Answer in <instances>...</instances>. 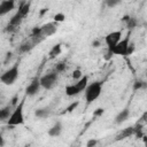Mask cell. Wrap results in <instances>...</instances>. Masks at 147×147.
<instances>
[{"label": "cell", "mask_w": 147, "mask_h": 147, "mask_svg": "<svg viewBox=\"0 0 147 147\" xmlns=\"http://www.w3.org/2000/svg\"><path fill=\"white\" fill-rule=\"evenodd\" d=\"M133 45L130 44V34H127L124 39H122L119 42H117L116 46H114L110 51L114 55H121V56H126L131 55L133 52Z\"/></svg>", "instance_id": "obj_1"}, {"label": "cell", "mask_w": 147, "mask_h": 147, "mask_svg": "<svg viewBox=\"0 0 147 147\" xmlns=\"http://www.w3.org/2000/svg\"><path fill=\"white\" fill-rule=\"evenodd\" d=\"M88 85V77L87 76H83L80 79H78L75 84H70L65 86V94L68 96H75L78 95L79 93L84 92L85 88Z\"/></svg>", "instance_id": "obj_2"}, {"label": "cell", "mask_w": 147, "mask_h": 147, "mask_svg": "<svg viewBox=\"0 0 147 147\" xmlns=\"http://www.w3.org/2000/svg\"><path fill=\"white\" fill-rule=\"evenodd\" d=\"M84 92H85L86 102L92 103L100 96V94L102 92V82H93V83L88 84Z\"/></svg>", "instance_id": "obj_3"}, {"label": "cell", "mask_w": 147, "mask_h": 147, "mask_svg": "<svg viewBox=\"0 0 147 147\" xmlns=\"http://www.w3.org/2000/svg\"><path fill=\"white\" fill-rule=\"evenodd\" d=\"M23 107H24V100H22L20 103H17L10 115V117L7 121L8 126H16L24 123V115H23Z\"/></svg>", "instance_id": "obj_4"}, {"label": "cell", "mask_w": 147, "mask_h": 147, "mask_svg": "<svg viewBox=\"0 0 147 147\" xmlns=\"http://www.w3.org/2000/svg\"><path fill=\"white\" fill-rule=\"evenodd\" d=\"M18 77H20V68H18V64L16 63L11 68H9L8 70H6L1 75L0 79H1V82L5 85H13L17 80Z\"/></svg>", "instance_id": "obj_5"}, {"label": "cell", "mask_w": 147, "mask_h": 147, "mask_svg": "<svg viewBox=\"0 0 147 147\" xmlns=\"http://www.w3.org/2000/svg\"><path fill=\"white\" fill-rule=\"evenodd\" d=\"M57 79H59V74L55 70L51 71L48 74H45L40 77L41 87L45 90H52L57 84Z\"/></svg>", "instance_id": "obj_6"}, {"label": "cell", "mask_w": 147, "mask_h": 147, "mask_svg": "<svg viewBox=\"0 0 147 147\" xmlns=\"http://www.w3.org/2000/svg\"><path fill=\"white\" fill-rule=\"evenodd\" d=\"M121 40H122V31H113V32H109L105 37V42H106L108 49H111Z\"/></svg>", "instance_id": "obj_7"}, {"label": "cell", "mask_w": 147, "mask_h": 147, "mask_svg": "<svg viewBox=\"0 0 147 147\" xmlns=\"http://www.w3.org/2000/svg\"><path fill=\"white\" fill-rule=\"evenodd\" d=\"M23 18H24V17H23L18 11H16V14L9 20V22H8L7 26H6V31H7V32H14V31H16L17 28L20 26V24L22 23Z\"/></svg>", "instance_id": "obj_8"}, {"label": "cell", "mask_w": 147, "mask_h": 147, "mask_svg": "<svg viewBox=\"0 0 147 147\" xmlns=\"http://www.w3.org/2000/svg\"><path fill=\"white\" fill-rule=\"evenodd\" d=\"M40 87H41L40 78L36 77V78H34V79L26 86V88H25V93H26V95H29V96H33V95H36V94L39 92Z\"/></svg>", "instance_id": "obj_9"}, {"label": "cell", "mask_w": 147, "mask_h": 147, "mask_svg": "<svg viewBox=\"0 0 147 147\" xmlns=\"http://www.w3.org/2000/svg\"><path fill=\"white\" fill-rule=\"evenodd\" d=\"M57 22L53 21V22H48L46 24H44L41 26V33L44 37H49V36H53L56 31H57Z\"/></svg>", "instance_id": "obj_10"}, {"label": "cell", "mask_w": 147, "mask_h": 147, "mask_svg": "<svg viewBox=\"0 0 147 147\" xmlns=\"http://www.w3.org/2000/svg\"><path fill=\"white\" fill-rule=\"evenodd\" d=\"M15 8V0H2L0 2V16H5Z\"/></svg>", "instance_id": "obj_11"}, {"label": "cell", "mask_w": 147, "mask_h": 147, "mask_svg": "<svg viewBox=\"0 0 147 147\" xmlns=\"http://www.w3.org/2000/svg\"><path fill=\"white\" fill-rule=\"evenodd\" d=\"M62 129H63L62 123H61V122H55V123L49 127V130H48V136H49V137H53V138L59 137V136L62 133Z\"/></svg>", "instance_id": "obj_12"}, {"label": "cell", "mask_w": 147, "mask_h": 147, "mask_svg": "<svg viewBox=\"0 0 147 147\" xmlns=\"http://www.w3.org/2000/svg\"><path fill=\"white\" fill-rule=\"evenodd\" d=\"M13 107H14V106H13L11 103H9V105H7L6 107H3V108L0 110V119H1L2 122L8 121V118L10 117V115H11V113H13V110H11Z\"/></svg>", "instance_id": "obj_13"}, {"label": "cell", "mask_w": 147, "mask_h": 147, "mask_svg": "<svg viewBox=\"0 0 147 147\" xmlns=\"http://www.w3.org/2000/svg\"><path fill=\"white\" fill-rule=\"evenodd\" d=\"M34 46H36L34 42H33V41L31 40V38H30L29 40H25L24 42H22V44L20 45L18 52H20V53H28V52H30Z\"/></svg>", "instance_id": "obj_14"}, {"label": "cell", "mask_w": 147, "mask_h": 147, "mask_svg": "<svg viewBox=\"0 0 147 147\" xmlns=\"http://www.w3.org/2000/svg\"><path fill=\"white\" fill-rule=\"evenodd\" d=\"M129 116H130V110L129 109H123L115 117V123L116 124H122V123H124L129 118Z\"/></svg>", "instance_id": "obj_15"}, {"label": "cell", "mask_w": 147, "mask_h": 147, "mask_svg": "<svg viewBox=\"0 0 147 147\" xmlns=\"http://www.w3.org/2000/svg\"><path fill=\"white\" fill-rule=\"evenodd\" d=\"M51 115V110L49 108H38L34 111V116L37 118H46Z\"/></svg>", "instance_id": "obj_16"}, {"label": "cell", "mask_w": 147, "mask_h": 147, "mask_svg": "<svg viewBox=\"0 0 147 147\" xmlns=\"http://www.w3.org/2000/svg\"><path fill=\"white\" fill-rule=\"evenodd\" d=\"M23 17H25L29 11H30V2H22L20 6H18V10H17Z\"/></svg>", "instance_id": "obj_17"}, {"label": "cell", "mask_w": 147, "mask_h": 147, "mask_svg": "<svg viewBox=\"0 0 147 147\" xmlns=\"http://www.w3.org/2000/svg\"><path fill=\"white\" fill-rule=\"evenodd\" d=\"M61 52H62V45H61V44H56V45H55V46H53V47H52V49L49 51V57H51V59H53V57H55V56L60 55V54H61Z\"/></svg>", "instance_id": "obj_18"}, {"label": "cell", "mask_w": 147, "mask_h": 147, "mask_svg": "<svg viewBox=\"0 0 147 147\" xmlns=\"http://www.w3.org/2000/svg\"><path fill=\"white\" fill-rule=\"evenodd\" d=\"M132 134H134V129H133L132 126H130V127L124 129V130L122 131V133L118 136V138H117V139H124V138H129V137H130V136H132Z\"/></svg>", "instance_id": "obj_19"}, {"label": "cell", "mask_w": 147, "mask_h": 147, "mask_svg": "<svg viewBox=\"0 0 147 147\" xmlns=\"http://www.w3.org/2000/svg\"><path fill=\"white\" fill-rule=\"evenodd\" d=\"M123 22L126 23V26H127L129 29H133V28H136V25H137L136 18L130 17V16H124V17H123Z\"/></svg>", "instance_id": "obj_20"}, {"label": "cell", "mask_w": 147, "mask_h": 147, "mask_svg": "<svg viewBox=\"0 0 147 147\" xmlns=\"http://www.w3.org/2000/svg\"><path fill=\"white\" fill-rule=\"evenodd\" d=\"M65 68H67L65 62L62 61V62H59V63L55 65V71H56L57 74H60V72H63V71L65 70Z\"/></svg>", "instance_id": "obj_21"}, {"label": "cell", "mask_w": 147, "mask_h": 147, "mask_svg": "<svg viewBox=\"0 0 147 147\" xmlns=\"http://www.w3.org/2000/svg\"><path fill=\"white\" fill-rule=\"evenodd\" d=\"M105 2H106V5H107V7L114 8V7L118 6V5L122 2V0H105Z\"/></svg>", "instance_id": "obj_22"}, {"label": "cell", "mask_w": 147, "mask_h": 147, "mask_svg": "<svg viewBox=\"0 0 147 147\" xmlns=\"http://www.w3.org/2000/svg\"><path fill=\"white\" fill-rule=\"evenodd\" d=\"M146 86V83L142 82V80H137L134 84H133V90L134 91H138V90H141Z\"/></svg>", "instance_id": "obj_23"}, {"label": "cell", "mask_w": 147, "mask_h": 147, "mask_svg": "<svg viewBox=\"0 0 147 147\" xmlns=\"http://www.w3.org/2000/svg\"><path fill=\"white\" fill-rule=\"evenodd\" d=\"M54 21L55 22H57V23H61V22H63L64 20H65V15L64 14H62V13H57V14H55L54 15Z\"/></svg>", "instance_id": "obj_24"}, {"label": "cell", "mask_w": 147, "mask_h": 147, "mask_svg": "<svg viewBox=\"0 0 147 147\" xmlns=\"http://www.w3.org/2000/svg\"><path fill=\"white\" fill-rule=\"evenodd\" d=\"M71 77H72L75 80H78V79H80V78L83 77V74H82L80 69H76V70H74V71H72V75H71Z\"/></svg>", "instance_id": "obj_25"}, {"label": "cell", "mask_w": 147, "mask_h": 147, "mask_svg": "<svg viewBox=\"0 0 147 147\" xmlns=\"http://www.w3.org/2000/svg\"><path fill=\"white\" fill-rule=\"evenodd\" d=\"M41 34V26H34L31 30V36H38Z\"/></svg>", "instance_id": "obj_26"}, {"label": "cell", "mask_w": 147, "mask_h": 147, "mask_svg": "<svg viewBox=\"0 0 147 147\" xmlns=\"http://www.w3.org/2000/svg\"><path fill=\"white\" fill-rule=\"evenodd\" d=\"M78 101H75V102H72V103H70L69 106H68V108H67V111L68 113H71L72 110H75L76 108H77V106H78Z\"/></svg>", "instance_id": "obj_27"}, {"label": "cell", "mask_w": 147, "mask_h": 147, "mask_svg": "<svg viewBox=\"0 0 147 147\" xmlns=\"http://www.w3.org/2000/svg\"><path fill=\"white\" fill-rule=\"evenodd\" d=\"M103 113H105V109H102V108H98V109L94 110L93 115H94V116H101Z\"/></svg>", "instance_id": "obj_28"}, {"label": "cell", "mask_w": 147, "mask_h": 147, "mask_svg": "<svg viewBox=\"0 0 147 147\" xmlns=\"http://www.w3.org/2000/svg\"><path fill=\"white\" fill-rule=\"evenodd\" d=\"M96 144H98V140H95V139H91V140L87 141L86 145H87L88 147H91V146H94V145H96Z\"/></svg>", "instance_id": "obj_29"}, {"label": "cell", "mask_w": 147, "mask_h": 147, "mask_svg": "<svg viewBox=\"0 0 147 147\" xmlns=\"http://www.w3.org/2000/svg\"><path fill=\"white\" fill-rule=\"evenodd\" d=\"M92 46H93V47H99V46H100V41H99V40H94L93 44H92Z\"/></svg>", "instance_id": "obj_30"}, {"label": "cell", "mask_w": 147, "mask_h": 147, "mask_svg": "<svg viewBox=\"0 0 147 147\" xmlns=\"http://www.w3.org/2000/svg\"><path fill=\"white\" fill-rule=\"evenodd\" d=\"M47 10H48V9H47V8H44V9H41V11H40V15H41V16H42V15H44V14H45V13H47Z\"/></svg>", "instance_id": "obj_31"}]
</instances>
